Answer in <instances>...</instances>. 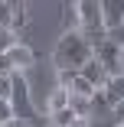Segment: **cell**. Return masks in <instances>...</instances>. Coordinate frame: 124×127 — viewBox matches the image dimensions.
I'll use <instances>...</instances> for the list:
<instances>
[{"label": "cell", "mask_w": 124, "mask_h": 127, "mask_svg": "<svg viewBox=\"0 0 124 127\" xmlns=\"http://www.w3.org/2000/svg\"><path fill=\"white\" fill-rule=\"evenodd\" d=\"M10 95H13V75H0V98L10 101Z\"/></svg>", "instance_id": "13"}, {"label": "cell", "mask_w": 124, "mask_h": 127, "mask_svg": "<svg viewBox=\"0 0 124 127\" xmlns=\"http://www.w3.org/2000/svg\"><path fill=\"white\" fill-rule=\"evenodd\" d=\"M118 36H121V39H118V42H121V46H124V26H121V30H118Z\"/></svg>", "instance_id": "19"}, {"label": "cell", "mask_w": 124, "mask_h": 127, "mask_svg": "<svg viewBox=\"0 0 124 127\" xmlns=\"http://www.w3.org/2000/svg\"><path fill=\"white\" fill-rule=\"evenodd\" d=\"M75 121H79V114L72 111V108H65V111H56V114H52V124H56V127H72Z\"/></svg>", "instance_id": "11"}, {"label": "cell", "mask_w": 124, "mask_h": 127, "mask_svg": "<svg viewBox=\"0 0 124 127\" xmlns=\"http://www.w3.org/2000/svg\"><path fill=\"white\" fill-rule=\"evenodd\" d=\"M121 65H124V46H121Z\"/></svg>", "instance_id": "20"}, {"label": "cell", "mask_w": 124, "mask_h": 127, "mask_svg": "<svg viewBox=\"0 0 124 127\" xmlns=\"http://www.w3.org/2000/svg\"><path fill=\"white\" fill-rule=\"evenodd\" d=\"M82 78H88L98 91H101V88H108V82H111V75H108V68L101 65V62H98V59H91L85 68H82Z\"/></svg>", "instance_id": "6"}, {"label": "cell", "mask_w": 124, "mask_h": 127, "mask_svg": "<svg viewBox=\"0 0 124 127\" xmlns=\"http://www.w3.org/2000/svg\"><path fill=\"white\" fill-rule=\"evenodd\" d=\"M69 104H72V91H69V88H62V85H56L52 91H49V98H46V111H49V114L65 111Z\"/></svg>", "instance_id": "7"}, {"label": "cell", "mask_w": 124, "mask_h": 127, "mask_svg": "<svg viewBox=\"0 0 124 127\" xmlns=\"http://www.w3.org/2000/svg\"><path fill=\"white\" fill-rule=\"evenodd\" d=\"M111 117L118 121V127H124V101H121V104H118V108L111 111Z\"/></svg>", "instance_id": "17"}, {"label": "cell", "mask_w": 124, "mask_h": 127, "mask_svg": "<svg viewBox=\"0 0 124 127\" xmlns=\"http://www.w3.org/2000/svg\"><path fill=\"white\" fill-rule=\"evenodd\" d=\"M91 59H95V49H91V42L79 30H65L56 39V49H52L56 72H82Z\"/></svg>", "instance_id": "1"}, {"label": "cell", "mask_w": 124, "mask_h": 127, "mask_svg": "<svg viewBox=\"0 0 124 127\" xmlns=\"http://www.w3.org/2000/svg\"><path fill=\"white\" fill-rule=\"evenodd\" d=\"M0 127H33V124H30V121H20V117H13L10 124H0Z\"/></svg>", "instance_id": "18"}, {"label": "cell", "mask_w": 124, "mask_h": 127, "mask_svg": "<svg viewBox=\"0 0 124 127\" xmlns=\"http://www.w3.org/2000/svg\"><path fill=\"white\" fill-rule=\"evenodd\" d=\"M13 46H16V36H13V30H0V56H7Z\"/></svg>", "instance_id": "12"}, {"label": "cell", "mask_w": 124, "mask_h": 127, "mask_svg": "<svg viewBox=\"0 0 124 127\" xmlns=\"http://www.w3.org/2000/svg\"><path fill=\"white\" fill-rule=\"evenodd\" d=\"M105 91H108V98H111V104L118 108L121 101H124V72H121V75H114V78L108 82V88H105Z\"/></svg>", "instance_id": "8"}, {"label": "cell", "mask_w": 124, "mask_h": 127, "mask_svg": "<svg viewBox=\"0 0 124 127\" xmlns=\"http://www.w3.org/2000/svg\"><path fill=\"white\" fill-rule=\"evenodd\" d=\"M10 108L20 121H30L36 117V108H33V91H30V82L26 75H13V95H10Z\"/></svg>", "instance_id": "2"}, {"label": "cell", "mask_w": 124, "mask_h": 127, "mask_svg": "<svg viewBox=\"0 0 124 127\" xmlns=\"http://www.w3.org/2000/svg\"><path fill=\"white\" fill-rule=\"evenodd\" d=\"M91 127H118L114 117H91Z\"/></svg>", "instance_id": "15"}, {"label": "cell", "mask_w": 124, "mask_h": 127, "mask_svg": "<svg viewBox=\"0 0 124 127\" xmlns=\"http://www.w3.org/2000/svg\"><path fill=\"white\" fill-rule=\"evenodd\" d=\"M101 13H105V26L111 33H118L124 26V0H105V3H101Z\"/></svg>", "instance_id": "5"}, {"label": "cell", "mask_w": 124, "mask_h": 127, "mask_svg": "<svg viewBox=\"0 0 124 127\" xmlns=\"http://www.w3.org/2000/svg\"><path fill=\"white\" fill-rule=\"evenodd\" d=\"M16 114H13V108H10V101H3L0 98V124H10Z\"/></svg>", "instance_id": "14"}, {"label": "cell", "mask_w": 124, "mask_h": 127, "mask_svg": "<svg viewBox=\"0 0 124 127\" xmlns=\"http://www.w3.org/2000/svg\"><path fill=\"white\" fill-rule=\"evenodd\" d=\"M0 75H16V72H13V65H10V59H7V56H0Z\"/></svg>", "instance_id": "16"}, {"label": "cell", "mask_w": 124, "mask_h": 127, "mask_svg": "<svg viewBox=\"0 0 124 127\" xmlns=\"http://www.w3.org/2000/svg\"><path fill=\"white\" fill-rule=\"evenodd\" d=\"M95 59L101 62L105 68H108V75H111V78L124 72V65H121V42H118L114 36H111V39H105L101 46L95 49Z\"/></svg>", "instance_id": "3"}, {"label": "cell", "mask_w": 124, "mask_h": 127, "mask_svg": "<svg viewBox=\"0 0 124 127\" xmlns=\"http://www.w3.org/2000/svg\"><path fill=\"white\" fill-rule=\"evenodd\" d=\"M7 59H10V65H13V72L16 75H26L30 68H33V49L30 46H23V42H16L13 49H10V52H7Z\"/></svg>", "instance_id": "4"}, {"label": "cell", "mask_w": 124, "mask_h": 127, "mask_svg": "<svg viewBox=\"0 0 124 127\" xmlns=\"http://www.w3.org/2000/svg\"><path fill=\"white\" fill-rule=\"evenodd\" d=\"M13 23H16V3H0V30H13Z\"/></svg>", "instance_id": "9"}, {"label": "cell", "mask_w": 124, "mask_h": 127, "mask_svg": "<svg viewBox=\"0 0 124 127\" xmlns=\"http://www.w3.org/2000/svg\"><path fill=\"white\" fill-rule=\"evenodd\" d=\"M72 111H75L79 117H91V98H79V95H72Z\"/></svg>", "instance_id": "10"}]
</instances>
